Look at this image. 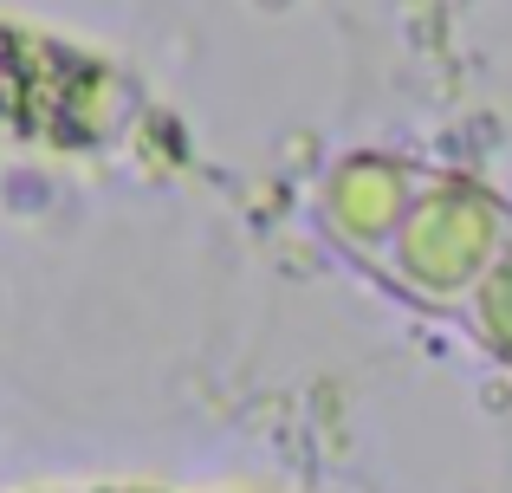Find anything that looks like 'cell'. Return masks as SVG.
<instances>
[{"mask_svg":"<svg viewBox=\"0 0 512 493\" xmlns=\"http://www.w3.org/2000/svg\"><path fill=\"white\" fill-rule=\"evenodd\" d=\"M474 325L500 357H512V241L493 253L487 279H480V292H474Z\"/></svg>","mask_w":512,"mask_h":493,"instance_id":"obj_1","label":"cell"}]
</instances>
